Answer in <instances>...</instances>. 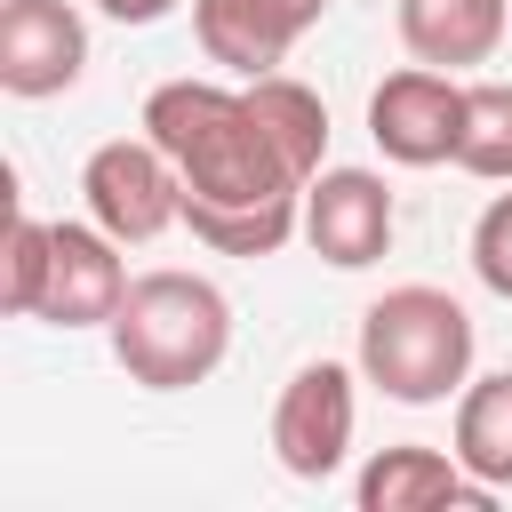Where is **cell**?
I'll return each instance as SVG.
<instances>
[{
	"label": "cell",
	"mask_w": 512,
	"mask_h": 512,
	"mask_svg": "<svg viewBox=\"0 0 512 512\" xmlns=\"http://www.w3.org/2000/svg\"><path fill=\"white\" fill-rule=\"evenodd\" d=\"M144 136L184 176V232L216 256H280L304 232V176L264 136L248 88L160 80L144 96Z\"/></svg>",
	"instance_id": "1"
},
{
	"label": "cell",
	"mask_w": 512,
	"mask_h": 512,
	"mask_svg": "<svg viewBox=\"0 0 512 512\" xmlns=\"http://www.w3.org/2000/svg\"><path fill=\"white\" fill-rule=\"evenodd\" d=\"M112 360L144 392H192L232 352V304L200 272H136L112 312Z\"/></svg>",
	"instance_id": "2"
},
{
	"label": "cell",
	"mask_w": 512,
	"mask_h": 512,
	"mask_svg": "<svg viewBox=\"0 0 512 512\" xmlns=\"http://www.w3.org/2000/svg\"><path fill=\"white\" fill-rule=\"evenodd\" d=\"M352 368H360V384H376L400 408H440L448 392L472 384V312L448 288H432V280L384 288L360 312Z\"/></svg>",
	"instance_id": "3"
},
{
	"label": "cell",
	"mask_w": 512,
	"mask_h": 512,
	"mask_svg": "<svg viewBox=\"0 0 512 512\" xmlns=\"http://www.w3.org/2000/svg\"><path fill=\"white\" fill-rule=\"evenodd\" d=\"M80 200L88 216L120 240V248H144L160 240L168 224H184V176L176 160L152 144V136H112L80 160Z\"/></svg>",
	"instance_id": "4"
},
{
	"label": "cell",
	"mask_w": 512,
	"mask_h": 512,
	"mask_svg": "<svg viewBox=\"0 0 512 512\" xmlns=\"http://www.w3.org/2000/svg\"><path fill=\"white\" fill-rule=\"evenodd\" d=\"M352 384H360V376H352L344 360H304V368L280 384V400H272V456H280L288 480H328V472H344L352 432H360V392H352Z\"/></svg>",
	"instance_id": "5"
},
{
	"label": "cell",
	"mask_w": 512,
	"mask_h": 512,
	"mask_svg": "<svg viewBox=\"0 0 512 512\" xmlns=\"http://www.w3.org/2000/svg\"><path fill=\"white\" fill-rule=\"evenodd\" d=\"M368 136L392 168H440L456 160V136H464V80L456 72H432V64H400L376 80L368 96Z\"/></svg>",
	"instance_id": "6"
},
{
	"label": "cell",
	"mask_w": 512,
	"mask_h": 512,
	"mask_svg": "<svg viewBox=\"0 0 512 512\" xmlns=\"http://www.w3.org/2000/svg\"><path fill=\"white\" fill-rule=\"evenodd\" d=\"M392 184L376 168H320L304 184V240L336 272H368L392 248Z\"/></svg>",
	"instance_id": "7"
},
{
	"label": "cell",
	"mask_w": 512,
	"mask_h": 512,
	"mask_svg": "<svg viewBox=\"0 0 512 512\" xmlns=\"http://www.w3.org/2000/svg\"><path fill=\"white\" fill-rule=\"evenodd\" d=\"M128 296V264L120 240L88 216V224H48V280H40V312L48 328H112Z\"/></svg>",
	"instance_id": "8"
},
{
	"label": "cell",
	"mask_w": 512,
	"mask_h": 512,
	"mask_svg": "<svg viewBox=\"0 0 512 512\" xmlns=\"http://www.w3.org/2000/svg\"><path fill=\"white\" fill-rule=\"evenodd\" d=\"M88 72V24L72 0H0V88L40 104Z\"/></svg>",
	"instance_id": "9"
},
{
	"label": "cell",
	"mask_w": 512,
	"mask_h": 512,
	"mask_svg": "<svg viewBox=\"0 0 512 512\" xmlns=\"http://www.w3.org/2000/svg\"><path fill=\"white\" fill-rule=\"evenodd\" d=\"M328 16V0H192V32H200V56L256 80V72H280L288 48Z\"/></svg>",
	"instance_id": "10"
},
{
	"label": "cell",
	"mask_w": 512,
	"mask_h": 512,
	"mask_svg": "<svg viewBox=\"0 0 512 512\" xmlns=\"http://www.w3.org/2000/svg\"><path fill=\"white\" fill-rule=\"evenodd\" d=\"M352 504H360V512H448V504H456V512H480L488 488L456 464V448L440 456V448L400 440V448H376V456L360 464Z\"/></svg>",
	"instance_id": "11"
},
{
	"label": "cell",
	"mask_w": 512,
	"mask_h": 512,
	"mask_svg": "<svg viewBox=\"0 0 512 512\" xmlns=\"http://www.w3.org/2000/svg\"><path fill=\"white\" fill-rule=\"evenodd\" d=\"M512 8L504 0H400V48L432 72H472L496 56Z\"/></svg>",
	"instance_id": "12"
},
{
	"label": "cell",
	"mask_w": 512,
	"mask_h": 512,
	"mask_svg": "<svg viewBox=\"0 0 512 512\" xmlns=\"http://www.w3.org/2000/svg\"><path fill=\"white\" fill-rule=\"evenodd\" d=\"M456 464H464L488 496L512 488V368L472 376V384L456 392Z\"/></svg>",
	"instance_id": "13"
},
{
	"label": "cell",
	"mask_w": 512,
	"mask_h": 512,
	"mask_svg": "<svg viewBox=\"0 0 512 512\" xmlns=\"http://www.w3.org/2000/svg\"><path fill=\"white\" fill-rule=\"evenodd\" d=\"M240 88H248L264 136L280 144V160L312 184V176L328 168V104H320V88H304V80H288V72H256V80H240Z\"/></svg>",
	"instance_id": "14"
},
{
	"label": "cell",
	"mask_w": 512,
	"mask_h": 512,
	"mask_svg": "<svg viewBox=\"0 0 512 512\" xmlns=\"http://www.w3.org/2000/svg\"><path fill=\"white\" fill-rule=\"evenodd\" d=\"M456 168L480 176V184H512V80H472L464 88Z\"/></svg>",
	"instance_id": "15"
},
{
	"label": "cell",
	"mask_w": 512,
	"mask_h": 512,
	"mask_svg": "<svg viewBox=\"0 0 512 512\" xmlns=\"http://www.w3.org/2000/svg\"><path fill=\"white\" fill-rule=\"evenodd\" d=\"M40 280H48V224L40 216H16L8 224V272H0V304L16 320L40 312Z\"/></svg>",
	"instance_id": "16"
},
{
	"label": "cell",
	"mask_w": 512,
	"mask_h": 512,
	"mask_svg": "<svg viewBox=\"0 0 512 512\" xmlns=\"http://www.w3.org/2000/svg\"><path fill=\"white\" fill-rule=\"evenodd\" d=\"M472 280L512 304V192H496L472 224Z\"/></svg>",
	"instance_id": "17"
},
{
	"label": "cell",
	"mask_w": 512,
	"mask_h": 512,
	"mask_svg": "<svg viewBox=\"0 0 512 512\" xmlns=\"http://www.w3.org/2000/svg\"><path fill=\"white\" fill-rule=\"evenodd\" d=\"M112 24H160V16H176L184 0H96Z\"/></svg>",
	"instance_id": "18"
}]
</instances>
